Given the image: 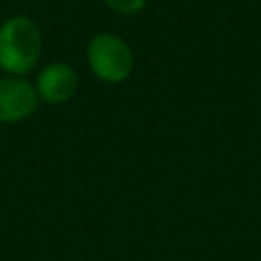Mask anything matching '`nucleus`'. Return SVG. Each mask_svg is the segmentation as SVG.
I'll return each instance as SVG.
<instances>
[{"mask_svg":"<svg viewBox=\"0 0 261 261\" xmlns=\"http://www.w3.org/2000/svg\"><path fill=\"white\" fill-rule=\"evenodd\" d=\"M104 2L112 10L122 12V14H135V12H139L147 4V0H104Z\"/></svg>","mask_w":261,"mask_h":261,"instance_id":"5","label":"nucleus"},{"mask_svg":"<svg viewBox=\"0 0 261 261\" xmlns=\"http://www.w3.org/2000/svg\"><path fill=\"white\" fill-rule=\"evenodd\" d=\"M88 63L92 71L110 84L122 82L133 71V51L116 35L100 33L88 45Z\"/></svg>","mask_w":261,"mask_h":261,"instance_id":"2","label":"nucleus"},{"mask_svg":"<svg viewBox=\"0 0 261 261\" xmlns=\"http://www.w3.org/2000/svg\"><path fill=\"white\" fill-rule=\"evenodd\" d=\"M77 90V75L67 63H51L37 77V94L49 104L67 102Z\"/></svg>","mask_w":261,"mask_h":261,"instance_id":"4","label":"nucleus"},{"mask_svg":"<svg viewBox=\"0 0 261 261\" xmlns=\"http://www.w3.org/2000/svg\"><path fill=\"white\" fill-rule=\"evenodd\" d=\"M37 88L16 75L0 77V122H18L31 116L37 108Z\"/></svg>","mask_w":261,"mask_h":261,"instance_id":"3","label":"nucleus"},{"mask_svg":"<svg viewBox=\"0 0 261 261\" xmlns=\"http://www.w3.org/2000/svg\"><path fill=\"white\" fill-rule=\"evenodd\" d=\"M43 47L41 31L29 16H12L0 24V69L22 77L39 61Z\"/></svg>","mask_w":261,"mask_h":261,"instance_id":"1","label":"nucleus"}]
</instances>
